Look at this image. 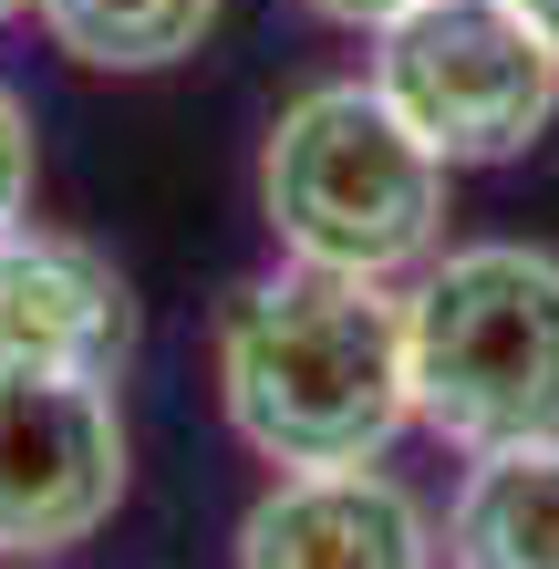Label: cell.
Listing matches in <instances>:
<instances>
[{"mask_svg": "<svg viewBox=\"0 0 559 569\" xmlns=\"http://www.w3.org/2000/svg\"><path fill=\"white\" fill-rule=\"evenodd\" d=\"M508 11H518V21H529V31H539V42H549V52H559V0H508Z\"/></svg>", "mask_w": 559, "mask_h": 569, "instance_id": "cell-12", "label": "cell"}, {"mask_svg": "<svg viewBox=\"0 0 559 569\" xmlns=\"http://www.w3.org/2000/svg\"><path fill=\"white\" fill-rule=\"evenodd\" d=\"M146 342V300L114 270V249L73 228H0V373H73V383H124Z\"/></svg>", "mask_w": 559, "mask_h": 569, "instance_id": "cell-6", "label": "cell"}, {"mask_svg": "<svg viewBox=\"0 0 559 569\" xmlns=\"http://www.w3.org/2000/svg\"><path fill=\"white\" fill-rule=\"evenodd\" d=\"M301 11H311V21H332V31H363V42H373V31H383V21H405L415 0H301Z\"/></svg>", "mask_w": 559, "mask_h": 569, "instance_id": "cell-11", "label": "cell"}, {"mask_svg": "<svg viewBox=\"0 0 559 569\" xmlns=\"http://www.w3.org/2000/svg\"><path fill=\"white\" fill-rule=\"evenodd\" d=\"M31 197H42V124H31V93L0 73V228H21Z\"/></svg>", "mask_w": 559, "mask_h": 569, "instance_id": "cell-10", "label": "cell"}, {"mask_svg": "<svg viewBox=\"0 0 559 569\" xmlns=\"http://www.w3.org/2000/svg\"><path fill=\"white\" fill-rule=\"evenodd\" d=\"M363 83L456 177L467 166H518L559 114V52L508 0H415L405 21L373 31Z\"/></svg>", "mask_w": 559, "mask_h": 569, "instance_id": "cell-4", "label": "cell"}, {"mask_svg": "<svg viewBox=\"0 0 559 569\" xmlns=\"http://www.w3.org/2000/svg\"><path fill=\"white\" fill-rule=\"evenodd\" d=\"M218 415L259 466H383L393 435L415 425L405 373V290L270 259L218 300L208 331Z\"/></svg>", "mask_w": 559, "mask_h": 569, "instance_id": "cell-1", "label": "cell"}, {"mask_svg": "<svg viewBox=\"0 0 559 569\" xmlns=\"http://www.w3.org/2000/svg\"><path fill=\"white\" fill-rule=\"evenodd\" d=\"M0 21H31V0H0Z\"/></svg>", "mask_w": 559, "mask_h": 569, "instance_id": "cell-13", "label": "cell"}, {"mask_svg": "<svg viewBox=\"0 0 559 569\" xmlns=\"http://www.w3.org/2000/svg\"><path fill=\"white\" fill-rule=\"evenodd\" d=\"M0 569H11V559H0Z\"/></svg>", "mask_w": 559, "mask_h": 569, "instance_id": "cell-14", "label": "cell"}, {"mask_svg": "<svg viewBox=\"0 0 559 569\" xmlns=\"http://www.w3.org/2000/svg\"><path fill=\"white\" fill-rule=\"evenodd\" d=\"M415 425L456 456L559 435V249L467 239L405 280Z\"/></svg>", "mask_w": 559, "mask_h": 569, "instance_id": "cell-3", "label": "cell"}, {"mask_svg": "<svg viewBox=\"0 0 559 569\" xmlns=\"http://www.w3.org/2000/svg\"><path fill=\"white\" fill-rule=\"evenodd\" d=\"M228 0H31L42 42L83 73H114V83H146V73H177V62L208 52Z\"/></svg>", "mask_w": 559, "mask_h": 569, "instance_id": "cell-9", "label": "cell"}, {"mask_svg": "<svg viewBox=\"0 0 559 569\" xmlns=\"http://www.w3.org/2000/svg\"><path fill=\"white\" fill-rule=\"evenodd\" d=\"M446 197H456V166L363 73L290 93L259 136V228L280 259H311V270L405 290L446 249Z\"/></svg>", "mask_w": 559, "mask_h": 569, "instance_id": "cell-2", "label": "cell"}, {"mask_svg": "<svg viewBox=\"0 0 559 569\" xmlns=\"http://www.w3.org/2000/svg\"><path fill=\"white\" fill-rule=\"evenodd\" d=\"M136 435L114 383L73 373H0V559H73L114 528Z\"/></svg>", "mask_w": 559, "mask_h": 569, "instance_id": "cell-5", "label": "cell"}, {"mask_svg": "<svg viewBox=\"0 0 559 569\" xmlns=\"http://www.w3.org/2000/svg\"><path fill=\"white\" fill-rule=\"evenodd\" d=\"M228 569H436V518L393 466H290L249 497Z\"/></svg>", "mask_w": 559, "mask_h": 569, "instance_id": "cell-7", "label": "cell"}, {"mask_svg": "<svg viewBox=\"0 0 559 569\" xmlns=\"http://www.w3.org/2000/svg\"><path fill=\"white\" fill-rule=\"evenodd\" d=\"M436 559L446 569H559V435L467 456Z\"/></svg>", "mask_w": 559, "mask_h": 569, "instance_id": "cell-8", "label": "cell"}]
</instances>
